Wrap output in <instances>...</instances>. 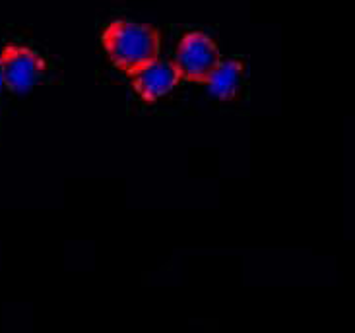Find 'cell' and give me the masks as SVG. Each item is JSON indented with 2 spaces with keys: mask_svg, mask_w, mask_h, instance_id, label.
<instances>
[{
  "mask_svg": "<svg viewBox=\"0 0 355 333\" xmlns=\"http://www.w3.org/2000/svg\"><path fill=\"white\" fill-rule=\"evenodd\" d=\"M101 43L113 66L123 70L128 76L136 68L155 60L162 51L159 31L132 19L111 21L101 35Z\"/></svg>",
  "mask_w": 355,
  "mask_h": 333,
  "instance_id": "1",
  "label": "cell"
},
{
  "mask_svg": "<svg viewBox=\"0 0 355 333\" xmlns=\"http://www.w3.org/2000/svg\"><path fill=\"white\" fill-rule=\"evenodd\" d=\"M220 60V47L204 31L184 33L173 57L181 80L192 82V84H204V80L210 76V72L218 66Z\"/></svg>",
  "mask_w": 355,
  "mask_h": 333,
  "instance_id": "2",
  "label": "cell"
},
{
  "mask_svg": "<svg viewBox=\"0 0 355 333\" xmlns=\"http://www.w3.org/2000/svg\"><path fill=\"white\" fill-rule=\"evenodd\" d=\"M0 70L4 87L12 93H29L47 72V62L33 48L24 45H8L0 53Z\"/></svg>",
  "mask_w": 355,
  "mask_h": 333,
  "instance_id": "3",
  "label": "cell"
},
{
  "mask_svg": "<svg viewBox=\"0 0 355 333\" xmlns=\"http://www.w3.org/2000/svg\"><path fill=\"white\" fill-rule=\"evenodd\" d=\"M130 82L136 96L144 103H155L162 97L169 96L182 80L173 60H162L157 57L155 60L136 68L130 74Z\"/></svg>",
  "mask_w": 355,
  "mask_h": 333,
  "instance_id": "4",
  "label": "cell"
},
{
  "mask_svg": "<svg viewBox=\"0 0 355 333\" xmlns=\"http://www.w3.org/2000/svg\"><path fill=\"white\" fill-rule=\"evenodd\" d=\"M245 62L241 58H221L218 66L210 72V76L204 80L202 86L210 91L211 97L220 101H231L235 99L245 82Z\"/></svg>",
  "mask_w": 355,
  "mask_h": 333,
  "instance_id": "5",
  "label": "cell"
},
{
  "mask_svg": "<svg viewBox=\"0 0 355 333\" xmlns=\"http://www.w3.org/2000/svg\"><path fill=\"white\" fill-rule=\"evenodd\" d=\"M4 89V80H2V70H0V91Z\"/></svg>",
  "mask_w": 355,
  "mask_h": 333,
  "instance_id": "6",
  "label": "cell"
}]
</instances>
